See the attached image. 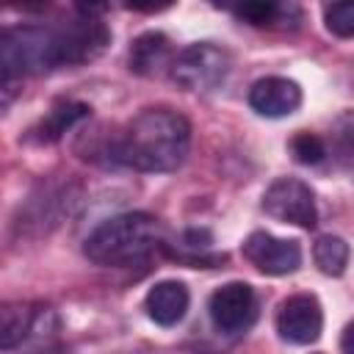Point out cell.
Wrapping results in <instances>:
<instances>
[{
  "label": "cell",
  "instance_id": "30bf717a",
  "mask_svg": "<svg viewBox=\"0 0 354 354\" xmlns=\"http://www.w3.org/2000/svg\"><path fill=\"white\" fill-rule=\"evenodd\" d=\"M188 288L177 279H163L158 285L149 288L147 299H144V307H147V315L160 324V326H174L185 318L188 313Z\"/></svg>",
  "mask_w": 354,
  "mask_h": 354
},
{
  "label": "cell",
  "instance_id": "2e32d148",
  "mask_svg": "<svg viewBox=\"0 0 354 354\" xmlns=\"http://www.w3.org/2000/svg\"><path fill=\"white\" fill-rule=\"evenodd\" d=\"M313 260L326 277H340L348 266V243L337 235H321L313 246Z\"/></svg>",
  "mask_w": 354,
  "mask_h": 354
},
{
  "label": "cell",
  "instance_id": "6da1fadb",
  "mask_svg": "<svg viewBox=\"0 0 354 354\" xmlns=\"http://www.w3.org/2000/svg\"><path fill=\"white\" fill-rule=\"evenodd\" d=\"M191 147V124L171 108L141 111L119 136L113 155L136 171H174Z\"/></svg>",
  "mask_w": 354,
  "mask_h": 354
},
{
  "label": "cell",
  "instance_id": "9c48e42d",
  "mask_svg": "<svg viewBox=\"0 0 354 354\" xmlns=\"http://www.w3.org/2000/svg\"><path fill=\"white\" fill-rule=\"evenodd\" d=\"M249 105L260 113V116H290L299 105H301V88L288 80V77H260L252 88H249Z\"/></svg>",
  "mask_w": 354,
  "mask_h": 354
},
{
  "label": "cell",
  "instance_id": "ba28073f",
  "mask_svg": "<svg viewBox=\"0 0 354 354\" xmlns=\"http://www.w3.org/2000/svg\"><path fill=\"white\" fill-rule=\"evenodd\" d=\"M243 257L257 266L263 274L271 277H282V274H293L301 263V246L296 241H285V238H274L268 232H252L243 241Z\"/></svg>",
  "mask_w": 354,
  "mask_h": 354
},
{
  "label": "cell",
  "instance_id": "5bb4252c",
  "mask_svg": "<svg viewBox=\"0 0 354 354\" xmlns=\"http://www.w3.org/2000/svg\"><path fill=\"white\" fill-rule=\"evenodd\" d=\"M86 116H88V105H83V102H72V100L55 102V105L50 108V113L33 127L36 141L53 144V141H58L72 124H77V122L86 119Z\"/></svg>",
  "mask_w": 354,
  "mask_h": 354
},
{
  "label": "cell",
  "instance_id": "277c9868",
  "mask_svg": "<svg viewBox=\"0 0 354 354\" xmlns=\"http://www.w3.org/2000/svg\"><path fill=\"white\" fill-rule=\"evenodd\" d=\"M171 77L177 86L188 88V91H210L216 88L227 72H230V55L227 50L210 44V41H199L185 47L177 58H171Z\"/></svg>",
  "mask_w": 354,
  "mask_h": 354
},
{
  "label": "cell",
  "instance_id": "8fae6325",
  "mask_svg": "<svg viewBox=\"0 0 354 354\" xmlns=\"http://www.w3.org/2000/svg\"><path fill=\"white\" fill-rule=\"evenodd\" d=\"M25 77L28 75H25L14 33L11 28H0V108L11 105L19 97Z\"/></svg>",
  "mask_w": 354,
  "mask_h": 354
},
{
  "label": "cell",
  "instance_id": "9a60e30c",
  "mask_svg": "<svg viewBox=\"0 0 354 354\" xmlns=\"http://www.w3.org/2000/svg\"><path fill=\"white\" fill-rule=\"evenodd\" d=\"M232 11L254 28H290V19H301V11L285 3H243Z\"/></svg>",
  "mask_w": 354,
  "mask_h": 354
},
{
  "label": "cell",
  "instance_id": "4fadbf2b",
  "mask_svg": "<svg viewBox=\"0 0 354 354\" xmlns=\"http://www.w3.org/2000/svg\"><path fill=\"white\" fill-rule=\"evenodd\" d=\"M39 310L25 301H3L0 304V351L19 346L36 326Z\"/></svg>",
  "mask_w": 354,
  "mask_h": 354
},
{
  "label": "cell",
  "instance_id": "ac0fdd59",
  "mask_svg": "<svg viewBox=\"0 0 354 354\" xmlns=\"http://www.w3.org/2000/svg\"><path fill=\"white\" fill-rule=\"evenodd\" d=\"M324 19H326V28L340 39H348L354 33V6L351 3L324 6Z\"/></svg>",
  "mask_w": 354,
  "mask_h": 354
},
{
  "label": "cell",
  "instance_id": "3957f363",
  "mask_svg": "<svg viewBox=\"0 0 354 354\" xmlns=\"http://www.w3.org/2000/svg\"><path fill=\"white\" fill-rule=\"evenodd\" d=\"M102 8H86L80 6L72 22H61L53 28V44H55V61L58 66H77L88 64L102 55V50L111 41V30L102 19L94 14Z\"/></svg>",
  "mask_w": 354,
  "mask_h": 354
},
{
  "label": "cell",
  "instance_id": "e0dca14e",
  "mask_svg": "<svg viewBox=\"0 0 354 354\" xmlns=\"http://www.w3.org/2000/svg\"><path fill=\"white\" fill-rule=\"evenodd\" d=\"M290 152H293V158H296L299 163L315 166V163L324 160L326 147H324V141H321L315 133H299V136H293V141H290Z\"/></svg>",
  "mask_w": 354,
  "mask_h": 354
},
{
  "label": "cell",
  "instance_id": "7c38bea8",
  "mask_svg": "<svg viewBox=\"0 0 354 354\" xmlns=\"http://www.w3.org/2000/svg\"><path fill=\"white\" fill-rule=\"evenodd\" d=\"M171 66V47L163 33H144L130 47V69L136 75H160Z\"/></svg>",
  "mask_w": 354,
  "mask_h": 354
},
{
  "label": "cell",
  "instance_id": "52a82bcc",
  "mask_svg": "<svg viewBox=\"0 0 354 354\" xmlns=\"http://www.w3.org/2000/svg\"><path fill=\"white\" fill-rule=\"evenodd\" d=\"M324 329V313L315 296L310 293H296L288 296L279 310H277V332L282 340L296 343V346H307L315 343L318 335Z\"/></svg>",
  "mask_w": 354,
  "mask_h": 354
},
{
  "label": "cell",
  "instance_id": "5b68a950",
  "mask_svg": "<svg viewBox=\"0 0 354 354\" xmlns=\"http://www.w3.org/2000/svg\"><path fill=\"white\" fill-rule=\"evenodd\" d=\"M263 210L268 216H274L277 221L296 224V227H304V230H313L315 221H318L315 196H313L310 185L296 180V177L274 180L263 194Z\"/></svg>",
  "mask_w": 354,
  "mask_h": 354
},
{
  "label": "cell",
  "instance_id": "8992f818",
  "mask_svg": "<svg viewBox=\"0 0 354 354\" xmlns=\"http://www.w3.org/2000/svg\"><path fill=\"white\" fill-rule=\"evenodd\" d=\"M207 313L218 332H227V335L243 332L257 315L254 290L246 282H227L218 290H213L207 301Z\"/></svg>",
  "mask_w": 354,
  "mask_h": 354
},
{
  "label": "cell",
  "instance_id": "7a4b0ae2",
  "mask_svg": "<svg viewBox=\"0 0 354 354\" xmlns=\"http://www.w3.org/2000/svg\"><path fill=\"white\" fill-rule=\"evenodd\" d=\"M158 246H163L160 221L149 213H122L102 221L86 238V257L97 266L124 268L144 263Z\"/></svg>",
  "mask_w": 354,
  "mask_h": 354
}]
</instances>
